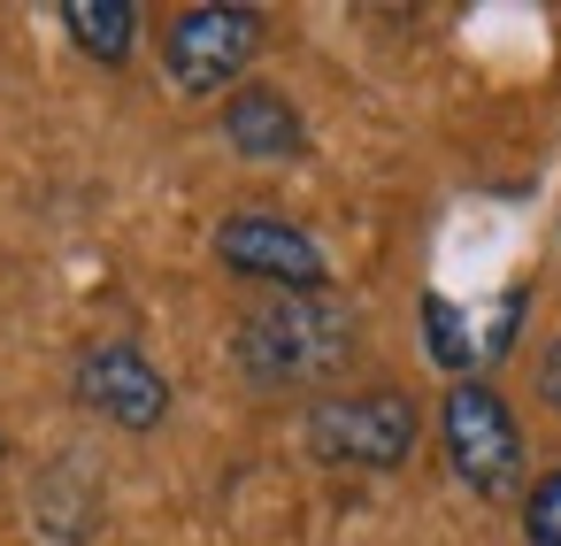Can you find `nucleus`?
Here are the masks:
<instances>
[{"label": "nucleus", "mask_w": 561, "mask_h": 546, "mask_svg": "<svg viewBox=\"0 0 561 546\" xmlns=\"http://www.w3.org/2000/svg\"><path fill=\"white\" fill-rule=\"evenodd\" d=\"M438 446H446V469L477 492V500H515L523 492V423L515 408L500 400L492 377H454L446 400H438Z\"/></svg>", "instance_id": "nucleus-4"}, {"label": "nucleus", "mask_w": 561, "mask_h": 546, "mask_svg": "<svg viewBox=\"0 0 561 546\" xmlns=\"http://www.w3.org/2000/svg\"><path fill=\"white\" fill-rule=\"evenodd\" d=\"M523 316H530V293H523V285H507V293H500V308H492V323H484V369L515 346V323H523Z\"/></svg>", "instance_id": "nucleus-12"}, {"label": "nucleus", "mask_w": 561, "mask_h": 546, "mask_svg": "<svg viewBox=\"0 0 561 546\" xmlns=\"http://www.w3.org/2000/svg\"><path fill=\"white\" fill-rule=\"evenodd\" d=\"M270 24L247 0H201V9H178L162 24V78L185 101H231L262 55Z\"/></svg>", "instance_id": "nucleus-3"}, {"label": "nucleus", "mask_w": 561, "mask_h": 546, "mask_svg": "<svg viewBox=\"0 0 561 546\" xmlns=\"http://www.w3.org/2000/svg\"><path fill=\"white\" fill-rule=\"evenodd\" d=\"M538 400L561 416V331L546 339V354H538Z\"/></svg>", "instance_id": "nucleus-13"}, {"label": "nucleus", "mask_w": 561, "mask_h": 546, "mask_svg": "<svg viewBox=\"0 0 561 546\" xmlns=\"http://www.w3.org/2000/svg\"><path fill=\"white\" fill-rule=\"evenodd\" d=\"M523 546H561V462L523 492Z\"/></svg>", "instance_id": "nucleus-11"}, {"label": "nucleus", "mask_w": 561, "mask_h": 546, "mask_svg": "<svg viewBox=\"0 0 561 546\" xmlns=\"http://www.w3.org/2000/svg\"><path fill=\"white\" fill-rule=\"evenodd\" d=\"M415 331H423V354L446 369V377H484V323L446 300V293H423L415 300Z\"/></svg>", "instance_id": "nucleus-9"}, {"label": "nucleus", "mask_w": 561, "mask_h": 546, "mask_svg": "<svg viewBox=\"0 0 561 546\" xmlns=\"http://www.w3.org/2000/svg\"><path fill=\"white\" fill-rule=\"evenodd\" d=\"M216 124H224V147L239 162H300L308 155V124L277 86H239Z\"/></svg>", "instance_id": "nucleus-7"}, {"label": "nucleus", "mask_w": 561, "mask_h": 546, "mask_svg": "<svg viewBox=\"0 0 561 546\" xmlns=\"http://www.w3.org/2000/svg\"><path fill=\"white\" fill-rule=\"evenodd\" d=\"M216 262L247 285H270V293H331L323 239L285 224V216H262V208H239L216 224Z\"/></svg>", "instance_id": "nucleus-5"}, {"label": "nucleus", "mask_w": 561, "mask_h": 546, "mask_svg": "<svg viewBox=\"0 0 561 546\" xmlns=\"http://www.w3.org/2000/svg\"><path fill=\"white\" fill-rule=\"evenodd\" d=\"M300 439H308V454L331 462V469L392 477V469H408V454H415V439H423V408H415L400 385H339V393H316V400H308Z\"/></svg>", "instance_id": "nucleus-2"}, {"label": "nucleus", "mask_w": 561, "mask_h": 546, "mask_svg": "<svg viewBox=\"0 0 561 546\" xmlns=\"http://www.w3.org/2000/svg\"><path fill=\"white\" fill-rule=\"evenodd\" d=\"M0 454H9V439H0Z\"/></svg>", "instance_id": "nucleus-14"}, {"label": "nucleus", "mask_w": 561, "mask_h": 546, "mask_svg": "<svg viewBox=\"0 0 561 546\" xmlns=\"http://www.w3.org/2000/svg\"><path fill=\"white\" fill-rule=\"evenodd\" d=\"M101 508V485L78 469V462H55L47 477H39V492H32V523L47 531V538H62V546H78V538H93V515Z\"/></svg>", "instance_id": "nucleus-10"}, {"label": "nucleus", "mask_w": 561, "mask_h": 546, "mask_svg": "<svg viewBox=\"0 0 561 546\" xmlns=\"http://www.w3.org/2000/svg\"><path fill=\"white\" fill-rule=\"evenodd\" d=\"M362 346V316L339 293H270L262 308L239 316L231 362L254 393H308L331 385Z\"/></svg>", "instance_id": "nucleus-1"}, {"label": "nucleus", "mask_w": 561, "mask_h": 546, "mask_svg": "<svg viewBox=\"0 0 561 546\" xmlns=\"http://www.w3.org/2000/svg\"><path fill=\"white\" fill-rule=\"evenodd\" d=\"M55 24H62V39H70L85 62L124 70L131 47H139V0H62Z\"/></svg>", "instance_id": "nucleus-8"}, {"label": "nucleus", "mask_w": 561, "mask_h": 546, "mask_svg": "<svg viewBox=\"0 0 561 546\" xmlns=\"http://www.w3.org/2000/svg\"><path fill=\"white\" fill-rule=\"evenodd\" d=\"M70 385H78V408L85 416H101L108 431H131V439L162 431V416H170V377L154 369V354L139 339L85 346L78 369H70Z\"/></svg>", "instance_id": "nucleus-6"}]
</instances>
